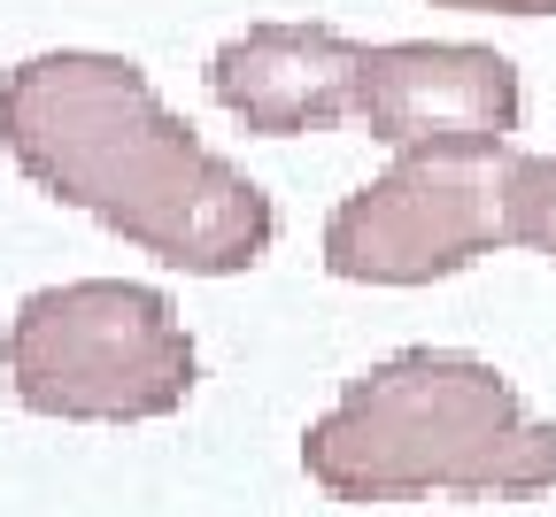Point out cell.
<instances>
[{
	"mask_svg": "<svg viewBox=\"0 0 556 517\" xmlns=\"http://www.w3.org/2000/svg\"><path fill=\"white\" fill-rule=\"evenodd\" d=\"M510 248L503 155H402L325 225V270L348 286H433Z\"/></svg>",
	"mask_w": 556,
	"mask_h": 517,
	"instance_id": "4",
	"label": "cell"
},
{
	"mask_svg": "<svg viewBox=\"0 0 556 517\" xmlns=\"http://www.w3.org/2000/svg\"><path fill=\"white\" fill-rule=\"evenodd\" d=\"M0 355H9L16 402L70 425L170 417L193 394V340L178 310L131 278H78L31 293Z\"/></svg>",
	"mask_w": 556,
	"mask_h": 517,
	"instance_id": "3",
	"label": "cell"
},
{
	"mask_svg": "<svg viewBox=\"0 0 556 517\" xmlns=\"http://www.w3.org/2000/svg\"><path fill=\"white\" fill-rule=\"evenodd\" d=\"M503 216L510 240L556 263V155H510L503 163Z\"/></svg>",
	"mask_w": 556,
	"mask_h": 517,
	"instance_id": "7",
	"label": "cell"
},
{
	"mask_svg": "<svg viewBox=\"0 0 556 517\" xmlns=\"http://www.w3.org/2000/svg\"><path fill=\"white\" fill-rule=\"evenodd\" d=\"M356 116L394 155H503L518 131V70L495 47L456 39L364 47Z\"/></svg>",
	"mask_w": 556,
	"mask_h": 517,
	"instance_id": "5",
	"label": "cell"
},
{
	"mask_svg": "<svg viewBox=\"0 0 556 517\" xmlns=\"http://www.w3.org/2000/svg\"><path fill=\"white\" fill-rule=\"evenodd\" d=\"M302 471L332 502L495 494L533 502L556 487V425L464 348H402L302 432Z\"/></svg>",
	"mask_w": 556,
	"mask_h": 517,
	"instance_id": "2",
	"label": "cell"
},
{
	"mask_svg": "<svg viewBox=\"0 0 556 517\" xmlns=\"http://www.w3.org/2000/svg\"><path fill=\"white\" fill-rule=\"evenodd\" d=\"M433 9H471V16H556V0H433Z\"/></svg>",
	"mask_w": 556,
	"mask_h": 517,
	"instance_id": "8",
	"label": "cell"
},
{
	"mask_svg": "<svg viewBox=\"0 0 556 517\" xmlns=\"http://www.w3.org/2000/svg\"><path fill=\"white\" fill-rule=\"evenodd\" d=\"M356 86L364 47L340 39L332 24H255L208 62V93L263 139L332 131L340 116H356Z\"/></svg>",
	"mask_w": 556,
	"mask_h": 517,
	"instance_id": "6",
	"label": "cell"
},
{
	"mask_svg": "<svg viewBox=\"0 0 556 517\" xmlns=\"http://www.w3.org/2000/svg\"><path fill=\"white\" fill-rule=\"evenodd\" d=\"M0 147L31 186L101 216L116 240L193 278L255 270L278 240L270 193L163 109L148 70L101 47H54L0 78Z\"/></svg>",
	"mask_w": 556,
	"mask_h": 517,
	"instance_id": "1",
	"label": "cell"
}]
</instances>
